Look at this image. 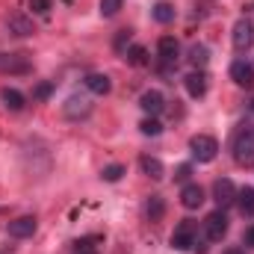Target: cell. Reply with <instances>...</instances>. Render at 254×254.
<instances>
[{
    "label": "cell",
    "instance_id": "obj_10",
    "mask_svg": "<svg viewBox=\"0 0 254 254\" xmlns=\"http://www.w3.org/2000/svg\"><path fill=\"white\" fill-rule=\"evenodd\" d=\"M139 107H142L148 116H160V113L166 110V98H163L157 89H148V92H142V98H139Z\"/></svg>",
    "mask_w": 254,
    "mask_h": 254
},
{
    "label": "cell",
    "instance_id": "obj_14",
    "mask_svg": "<svg viewBox=\"0 0 254 254\" xmlns=\"http://www.w3.org/2000/svg\"><path fill=\"white\" fill-rule=\"evenodd\" d=\"M181 204H184L187 210H198V207L204 204V190H201L198 184H187V187L181 190Z\"/></svg>",
    "mask_w": 254,
    "mask_h": 254
},
{
    "label": "cell",
    "instance_id": "obj_23",
    "mask_svg": "<svg viewBox=\"0 0 254 254\" xmlns=\"http://www.w3.org/2000/svg\"><path fill=\"white\" fill-rule=\"evenodd\" d=\"M190 63L195 68H204V65L210 63V51L204 48V45H192L190 48Z\"/></svg>",
    "mask_w": 254,
    "mask_h": 254
},
{
    "label": "cell",
    "instance_id": "obj_5",
    "mask_svg": "<svg viewBox=\"0 0 254 254\" xmlns=\"http://www.w3.org/2000/svg\"><path fill=\"white\" fill-rule=\"evenodd\" d=\"M0 71L3 74H30L33 63L27 54H0Z\"/></svg>",
    "mask_w": 254,
    "mask_h": 254
},
{
    "label": "cell",
    "instance_id": "obj_22",
    "mask_svg": "<svg viewBox=\"0 0 254 254\" xmlns=\"http://www.w3.org/2000/svg\"><path fill=\"white\" fill-rule=\"evenodd\" d=\"M125 60L130 65H136V68H142V65H148V51H145L142 45H133V48L125 54Z\"/></svg>",
    "mask_w": 254,
    "mask_h": 254
},
{
    "label": "cell",
    "instance_id": "obj_18",
    "mask_svg": "<svg viewBox=\"0 0 254 254\" xmlns=\"http://www.w3.org/2000/svg\"><path fill=\"white\" fill-rule=\"evenodd\" d=\"M0 101H3V107L12 110V113H21V110H24V95H21L18 89H3V92H0Z\"/></svg>",
    "mask_w": 254,
    "mask_h": 254
},
{
    "label": "cell",
    "instance_id": "obj_12",
    "mask_svg": "<svg viewBox=\"0 0 254 254\" xmlns=\"http://www.w3.org/2000/svg\"><path fill=\"white\" fill-rule=\"evenodd\" d=\"M231 80L237 83V86H254V65L246 63V60H237V63L231 65Z\"/></svg>",
    "mask_w": 254,
    "mask_h": 254
},
{
    "label": "cell",
    "instance_id": "obj_3",
    "mask_svg": "<svg viewBox=\"0 0 254 254\" xmlns=\"http://www.w3.org/2000/svg\"><path fill=\"white\" fill-rule=\"evenodd\" d=\"M172 246L178 249V252H190L192 246H198V228H195V222H181L178 228H175V234H172Z\"/></svg>",
    "mask_w": 254,
    "mask_h": 254
},
{
    "label": "cell",
    "instance_id": "obj_27",
    "mask_svg": "<svg viewBox=\"0 0 254 254\" xmlns=\"http://www.w3.org/2000/svg\"><path fill=\"white\" fill-rule=\"evenodd\" d=\"M51 95H54V83H51V80H45V83H39V86L33 89V98H36V101H48Z\"/></svg>",
    "mask_w": 254,
    "mask_h": 254
},
{
    "label": "cell",
    "instance_id": "obj_17",
    "mask_svg": "<svg viewBox=\"0 0 254 254\" xmlns=\"http://www.w3.org/2000/svg\"><path fill=\"white\" fill-rule=\"evenodd\" d=\"M184 83H187V92H190L192 98H201L204 92H207V77L201 74V71H192L184 77Z\"/></svg>",
    "mask_w": 254,
    "mask_h": 254
},
{
    "label": "cell",
    "instance_id": "obj_7",
    "mask_svg": "<svg viewBox=\"0 0 254 254\" xmlns=\"http://www.w3.org/2000/svg\"><path fill=\"white\" fill-rule=\"evenodd\" d=\"M6 30H9L12 36L24 39V36H33V33H36V24H33V18H27L24 12H12V15L6 18Z\"/></svg>",
    "mask_w": 254,
    "mask_h": 254
},
{
    "label": "cell",
    "instance_id": "obj_2",
    "mask_svg": "<svg viewBox=\"0 0 254 254\" xmlns=\"http://www.w3.org/2000/svg\"><path fill=\"white\" fill-rule=\"evenodd\" d=\"M234 160L240 163V166H254V130H240L237 133V139H234Z\"/></svg>",
    "mask_w": 254,
    "mask_h": 254
},
{
    "label": "cell",
    "instance_id": "obj_29",
    "mask_svg": "<svg viewBox=\"0 0 254 254\" xmlns=\"http://www.w3.org/2000/svg\"><path fill=\"white\" fill-rule=\"evenodd\" d=\"M127 42H130V30H122V33H119V39H116V51H119V54H125Z\"/></svg>",
    "mask_w": 254,
    "mask_h": 254
},
{
    "label": "cell",
    "instance_id": "obj_26",
    "mask_svg": "<svg viewBox=\"0 0 254 254\" xmlns=\"http://www.w3.org/2000/svg\"><path fill=\"white\" fill-rule=\"evenodd\" d=\"M139 130H142L145 136H160V133H163V125H160V122L151 116V119H145V122L139 125Z\"/></svg>",
    "mask_w": 254,
    "mask_h": 254
},
{
    "label": "cell",
    "instance_id": "obj_32",
    "mask_svg": "<svg viewBox=\"0 0 254 254\" xmlns=\"http://www.w3.org/2000/svg\"><path fill=\"white\" fill-rule=\"evenodd\" d=\"M225 254H246V252H240V249H231V252H225Z\"/></svg>",
    "mask_w": 254,
    "mask_h": 254
},
{
    "label": "cell",
    "instance_id": "obj_33",
    "mask_svg": "<svg viewBox=\"0 0 254 254\" xmlns=\"http://www.w3.org/2000/svg\"><path fill=\"white\" fill-rule=\"evenodd\" d=\"M77 254H95V252H89V249H83V252H77Z\"/></svg>",
    "mask_w": 254,
    "mask_h": 254
},
{
    "label": "cell",
    "instance_id": "obj_1",
    "mask_svg": "<svg viewBox=\"0 0 254 254\" xmlns=\"http://www.w3.org/2000/svg\"><path fill=\"white\" fill-rule=\"evenodd\" d=\"M190 151L198 163H213L216 154H219V142L213 136H207V133H198V136L190 139Z\"/></svg>",
    "mask_w": 254,
    "mask_h": 254
},
{
    "label": "cell",
    "instance_id": "obj_8",
    "mask_svg": "<svg viewBox=\"0 0 254 254\" xmlns=\"http://www.w3.org/2000/svg\"><path fill=\"white\" fill-rule=\"evenodd\" d=\"M213 198H216V204L225 210L228 204H234L237 201V187H234V181H228V178H219L216 184H213Z\"/></svg>",
    "mask_w": 254,
    "mask_h": 254
},
{
    "label": "cell",
    "instance_id": "obj_9",
    "mask_svg": "<svg viewBox=\"0 0 254 254\" xmlns=\"http://www.w3.org/2000/svg\"><path fill=\"white\" fill-rule=\"evenodd\" d=\"M63 113H65V119H86V116L92 113V104H89V98H83V95H71V98L65 101Z\"/></svg>",
    "mask_w": 254,
    "mask_h": 254
},
{
    "label": "cell",
    "instance_id": "obj_13",
    "mask_svg": "<svg viewBox=\"0 0 254 254\" xmlns=\"http://www.w3.org/2000/svg\"><path fill=\"white\" fill-rule=\"evenodd\" d=\"M157 51H160V57H163V63L166 65L178 63V57H181V45H178L175 36H163V39L157 42Z\"/></svg>",
    "mask_w": 254,
    "mask_h": 254
},
{
    "label": "cell",
    "instance_id": "obj_19",
    "mask_svg": "<svg viewBox=\"0 0 254 254\" xmlns=\"http://www.w3.org/2000/svg\"><path fill=\"white\" fill-rule=\"evenodd\" d=\"M163 213H166V201H163L160 195H151L148 204H145V216H148V222H160Z\"/></svg>",
    "mask_w": 254,
    "mask_h": 254
},
{
    "label": "cell",
    "instance_id": "obj_16",
    "mask_svg": "<svg viewBox=\"0 0 254 254\" xmlns=\"http://www.w3.org/2000/svg\"><path fill=\"white\" fill-rule=\"evenodd\" d=\"M83 83H86V89H89L92 95H110V89H113V83H110L107 74H89Z\"/></svg>",
    "mask_w": 254,
    "mask_h": 254
},
{
    "label": "cell",
    "instance_id": "obj_15",
    "mask_svg": "<svg viewBox=\"0 0 254 254\" xmlns=\"http://www.w3.org/2000/svg\"><path fill=\"white\" fill-rule=\"evenodd\" d=\"M139 169H142V175H148L151 181H163V178H166V166H163L157 157H142V160H139Z\"/></svg>",
    "mask_w": 254,
    "mask_h": 254
},
{
    "label": "cell",
    "instance_id": "obj_28",
    "mask_svg": "<svg viewBox=\"0 0 254 254\" xmlns=\"http://www.w3.org/2000/svg\"><path fill=\"white\" fill-rule=\"evenodd\" d=\"M30 9L39 12V15H48L54 9V0H30Z\"/></svg>",
    "mask_w": 254,
    "mask_h": 254
},
{
    "label": "cell",
    "instance_id": "obj_21",
    "mask_svg": "<svg viewBox=\"0 0 254 254\" xmlns=\"http://www.w3.org/2000/svg\"><path fill=\"white\" fill-rule=\"evenodd\" d=\"M237 204H240L243 216H254V190L252 187H246V190L237 192Z\"/></svg>",
    "mask_w": 254,
    "mask_h": 254
},
{
    "label": "cell",
    "instance_id": "obj_11",
    "mask_svg": "<svg viewBox=\"0 0 254 254\" xmlns=\"http://www.w3.org/2000/svg\"><path fill=\"white\" fill-rule=\"evenodd\" d=\"M33 234H36V219H33V216H18V219L9 222V237L27 240V237H33Z\"/></svg>",
    "mask_w": 254,
    "mask_h": 254
},
{
    "label": "cell",
    "instance_id": "obj_24",
    "mask_svg": "<svg viewBox=\"0 0 254 254\" xmlns=\"http://www.w3.org/2000/svg\"><path fill=\"white\" fill-rule=\"evenodd\" d=\"M122 6H125V0H101V15L104 18H116L122 12Z\"/></svg>",
    "mask_w": 254,
    "mask_h": 254
},
{
    "label": "cell",
    "instance_id": "obj_31",
    "mask_svg": "<svg viewBox=\"0 0 254 254\" xmlns=\"http://www.w3.org/2000/svg\"><path fill=\"white\" fill-rule=\"evenodd\" d=\"M246 246H252V249H254V225L246 231Z\"/></svg>",
    "mask_w": 254,
    "mask_h": 254
},
{
    "label": "cell",
    "instance_id": "obj_4",
    "mask_svg": "<svg viewBox=\"0 0 254 254\" xmlns=\"http://www.w3.org/2000/svg\"><path fill=\"white\" fill-rule=\"evenodd\" d=\"M204 231H207V240H210V243H222V240H225V234H228V216H225L222 207L213 210V213L204 219Z\"/></svg>",
    "mask_w": 254,
    "mask_h": 254
},
{
    "label": "cell",
    "instance_id": "obj_6",
    "mask_svg": "<svg viewBox=\"0 0 254 254\" xmlns=\"http://www.w3.org/2000/svg\"><path fill=\"white\" fill-rule=\"evenodd\" d=\"M234 48L237 51H249L254 45V24L249 21V18H240L237 24H234Z\"/></svg>",
    "mask_w": 254,
    "mask_h": 254
},
{
    "label": "cell",
    "instance_id": "obj_25",
    "mask_svg": "<svg viewBox=\"0 0 254 254\" xmlns=\"http://www.w3.org/2000/svg\"><path fill=\"white\" fill-rule=\"evenodd\" d=\"M122 175H125V166H122V163H113V166H107V169L101 172V178H104V181H110V184L122 181Z\"/></svg>",
    "mask_w": 254,
    "mask_h": 254
},
{
    "label": "cell",
    "instance_id": "obj_30",
    "mask_svg": "<svg viewBox=\"0 0 254 254\" xmlns=\"http://www.w3.org/2000/svg\"><path fill=\"white\" fill-rule=\"evenodd\" d=\"M190 175H192V166H181L178 175H175V181H190Z\"/></svg>",
    "mask_w": 254,
    "mask_h": 254
},
{
    "label": "cell",
    "instance_id": "obj_20",
    "mask_svg": "<svg viewBox=\"0 0 254 254\" xmlns=\"http://www.w3.org/2000/svg\"><path fill=\"white\" fill-rule=\"evenodd\" d=\"M151 15H154L157 24H172V21H175V6H172V3H157V6L151 9Z\"/></svg>",
    "mask_w": 254,
    "mask_h": 254
}]
</instances>
